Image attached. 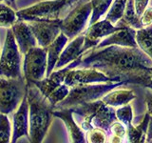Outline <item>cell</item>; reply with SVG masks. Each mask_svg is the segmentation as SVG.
<instances>
[{"mask_svg": "<svg viewBox=\"0 0 152 143\" xmlns=\"http://www.w3.org/2000/svg\"><path fill=\"white\" fill-rule=\"evenodd\" d=\"M152 60L138 47L110 45L101 49H89L68 65L73 68H93L102 72L113 82L149 88Z\"/></svg>", "mask_w": 152, "mask_h": 143, "instance_id": "6da1fadb", "label": "cell"}, {"mask_svg": "<svg viewBox=\"0 0 152 143\" xmlns=\"http://www.w3.org/2000/svg\"><path fill=\"white\" fill-rule=\"evenodd\" d=\"M28 103V138L31 142H41L50 125L54 106L33 83H27Z\"/></svg>", "mask_w": 152, "mask_h": 143, "instance_id": "7a4b0ae2", "label": "cell"}, {"mask_svg": "<svg viewBox=\"0 0 152 143\" xmlns=\"http://www.w3.org/2000/svg\"><path fill=\"white\" fill-rule=\"evenodd\" d=\"M73 114L82 116L81 128L87 132L94 127L100 128L106 132L107 138L110 135L111 124L117 120L115 110L113 107L104 104L102 99L85 103L70 108Z\"/></svg>", "mask_w": 152, "mask_h": 143, "instance_id": "3957f363", "label": "cell"}, {"mask_svg": "<svg viewBox=\"0 0 152 143\" xmlns=\"http://www.w3.org/2000/svg\"><path fill=\"white\" fill-rule=\"evenodd\" d=\"M126 85L124 81L116 82H104V83H94L79 85L69 88V94L61 102L56 104L54 109L71 108L85 103L92 102L95 100L101 99L109 91L115 89L119 86Z\"/></svg>", "mask_w": 152, "mask_h": 143, "instance_id": "277c9868", "label": "cell"}, {"mask_svg": "<svg viewBox=\"0 0 152 143\" xmlns=\"http://www.w3.org/2000/svg\"><path fill=\"white\" fill-rule=\"evenodd\" d=\"M79 0H47L16 12L17 19L30 21H49L59 19L63 10Z\"/></svg>", "mask_w": 152, "mask_h": 143, "instance_id": "5b68a950", "label": "cell"}, {"mask_svg": "<svg viewBox=\"0 0 152 143\" xmlns=\"http://www.w3.org/2000/svg\"><path fill=\"white\" fill-rule=\"evenodd\" d=\"M28 85L25 77L0 76V114H9L18 108L27 94Z\"/></svg>", "mask_w": 152, "mask_h": 143, "instance_id": "8992f818", "label": "cell"}, {"mask_svg": "<svg viewBox=\"0 0 152 143\" xmlns=\"http://www.w3.org/2000/svg\"><path fill=\"white\" fill-rule=\"evenodd\" d=\"M0 76L12 78L22 76L21 52L11 28L7 30L6 39L0 55Z\"/></svg>", "mask_w": 152, "mask_h": 143, "instance_id": "52a82bcc", "label": "cell"}, {"mask_svg": "<svg viewBox=\"0 0 152 143\" xmlns=\"http://www.w3.org/2000/svg\"><path fill=\"white\" fill-rule=\"evenodd\" d=\"M92 7L90 0L84 3H76V6L68 13L65 18L61 19V32L68 36L69 39L81 35L91 15Z\"/></svg>", "mask_w": 152, "mask_h": 143, "instance_id": "ba28073f", "label": "cell"}, {"mask_svg": "<svg viewBox=\"0 0 152 143\" xmlns=\"http://www.w3.org/2000/svg\"><path fill=\"white\" fill-rule=\"evenodd\" d=\"M23 72L27 83H35L45 78L47 73V51L39 46L32 47L24 55Z\"/></svg>", "mask_w": 152, "mask_h": 143, "instance_id": "9c48e42d", "label": "cell"}, {"mask_svg": "<svg viewBox=\"0 0 152 143\" xmlns=\"http://www.w3.org/2000/svg\"><path fill=\"white\" fill-rule=\"evenodd\" d=\"M113 82L102 72L93 68H73L69 69L65 76L64 83L69 88L79 85Z\"/></svg>", "mask_w": 152, "mask_h": 143, "instance_id": "30bf717a", "label": "cell"}, {"mask_svg": "<svg viewBox=\"0 0 152 143\" xmlns=\"http://www.w3.org/2000/svg\"><path fill=\"white\" fill-rule=\"evenodd\" d=\"M123 27L116 26L114 24L107 21V19H100L95 22L85 31L84 33V45H83V54L89 49L96 47L104 37L111 35L112 32L120 30Z\"/></svg>", "mask_w": 152, "mask_h": 143, "instance_id": "8fae6325", "label": "cell"}, {"mask_svg": "<svg viewBox=\"0 0 152 143\" xmlns=\"http://www.w3.org/2000/svg\"><path fill=\"white\" fill-rule=\"evenodd\" d=\"M37 41V46L47 48L61 32V19L28 22Z\"/></svg>", "mask_w": 152, "mask_h": 143, "instance_id": "7c38bea8", "label": "cell"}, {"mask_svg": "<svg viewBox=\"0 0 152 143\" xmlns=\"http://www.w3.org/2000/svg\"><path fill=\"white\" fill-rule=\"evenodd\" d=\"M11 29L21 55H25L32 47L37 46V41L27 21L17 19L12 25Z\"/></svg>", "mask_w": 152, "mask_h": 143, "instance_id": "4fadbf2b", "label": "cell"}, {"mask_svg": "<svg viewBox=\"0 0 152 143\" xmlns=\"http://www.w3.org/2000/svg\"><path fill=\"white\" fill-rule=\"evenodd\" d=\"M52 114L55 117L60 118L65 123L66 131L69 133V141L74 143H85L86 135L83 129L78 124L75 122L74 118L72 116L73 112L70 108H63V109H53Z\"/></svg>", "mask_w": 152, "mask_h": 143, "instance_id": "5bb4252c", "label": "cell"}, {"mask_svg": "<svg viewBox=\"0 0 152 143\" xmlns=\"http://www.w3.org/2000/svg\"><path fill=\"white\" fill-rule=\"evenodd\" d=\"M136 30L130 27H123L120 30L112 32L111 35L104 37V39L95 47V49H101V48L117 45L123 47H138L135 39Z\"/></svg>", "mask_w": 152, "mask_h": 143, "instance_id": "9a60e30c", "label": "cell"}, {"mask_svg": "<svg viewBox=\"0 0 152 143\" xmlns=\"http://www.w3.org/2000/svg\"><path fill=\"white\" fill-rule=\"evenodd\" d=\"M22 136H28V103L27 94L13 114V132L12 142H16Z\"/></svg>", "mask_w": 152, "mask_h": 143, "instance_id": "2e32d148", "label": "cell"}, {"mask_svg": "<svg viewBox=\"0 0 152 143\" xmlns=\"http://www.w3.org/2000/svg\"><path fill=\"white\" fill-rule=\"evenodd\" d=\"M84 33L77 35L74 37L70 43L65 46L64 50L62 51L61 55L59 56V59L55 65V70H58L61 68L68 66L71 62L78 59L79 57L83 55V45H84Z\"/></svg>", "mask_w": 152, "mask_h": 143, "instance_id": "e0dca14e", "label": "cell"}, {"mask_svg": "<svg viewBox=\"0 0 152 143\" xmlns=\"http://www.w3.org/2000/svg\"><path fill=\"white\" fill-rule=\"evenodd\" d=\"M68 41H69L68 36L61 32L59 33V35L47 48H45L47 51V61H48L46 77L49 76L52 72H53L57 61L59 59L61 52L64 50V48L66 45Z\"/></svg>", "mask_w": 152, "mask_h": 143, "instance_id": "ac0fdd59", "label": "cell"}, {"mask_svg": "<svg viewBox=\"0 0 152 143\" xmlns=\"http://www.w3.org/2000/svg\"><path fill=\"white\" fill-rule=\"evenodd\" d=\"M136 98V94L133 90L128 89H113L109 91L101 98L102 101L113 108L121 107L123 105L130 103Z\"/></svg>", "mask_w": 152, "mask_h": 143, "instance_id": "d6986e66", "label": "cell"}, {"mask_svg": "<svg viewBox=\"0 0 152 143\" xmlns=\"http://www.w3.org/2000/svg\"><path fill=\"white\" fill-rule=\"evenodd\" d=\"M149 119H150V114L146 112L144 116V119H142L141 123H139L136 126L132 124L131 126L126 128V141L130 143L145 142Z\"/></svg>", "mask_w": 152, "mask_h": 143, "instance_id": "ffe728a7", "label": "cell"}, {"mask_svg": "<svg viewBox=\"0 0 152 143\" xmlns=\"http://www.w3.org/2000/svg\"><path fill=\"white\" fill-rule=\"evenodd\" d=\"M116 26H120V27L126 26L135 29V30H139V29L142 28L140 16L135 12L134 1L133 0H127L126 1V6L125 13H124V15L116 23Z\"/></svg>", "mask_w": 152, "mask_h": 143, "instance_id": "44dd1931", "label": "cell"}, {"mask_svg": "<svg viewBox=\"0 0 152 143\" xmlns=\"http://www.w3.org/2000/svg\"><path fill=\"white\" fill-rule=\"evenodd\" d=\"M135 39L138 48L152 60V26L136 30Z\"/></svg>", "mask_w": 152, "mask_h": 143, "instance_id": "7402d4cb", "label": "cell"}, {"mask_svg": "<svg viewBox=\"0 0 152 143\" xmlns=\"http://www.w3.org/2000/svg\"><path fill=\"white\" fill-rule=\"evenodd\" d=\"M90 2H91L92 12L88 21V25L97 22L107 13L113 0H90Z\"/></svg>", "mask_w": 152, "mask_h": 143, "instance_id": "603a6c76", "label": "cell"}, {"mask_svg": "<svg viewBox=\"0 0 152 143\" xmlns=\"http://www.w3.org/2000/svg\"><path fill=\"white\" fill-rule=\"evenodd\" d=\"M127 0H113L110 8L108 9L107 13H106V17L107 21L116 25V23L123 17L125 13L126 6Z\"/></svg>", "mask_w": 152, "mask_h": 143, "instance_id": "cb8c5ba5", "label": "cell"}, {"mask_svg": "<svg viewBox=\"0 0 152 143\" xmlns=\"http://www.w3.org/2000/svg\"><path fill=\"white\" fill-rule=\"evenodd\" d=\"M16 20V13L7 4L0 3V27L11 28Z\"/></svg>", "mask_w": 152, "mask_h": 143, "instance_id": "d4e9b609", "label": "cell"}, {"mask_svg": "<svg viewBox=\"0 0 152 143\" xmlns=\"http://www.w3.org/2000/svg\"><path fill=\"white\" fill-rule=\"evenodd\" d=\"M109 142H126V127L117 119L110 126V135H109Z\"/></svg>", "mask_w": 152, "mask_h": 143, "instance_id": "484cf974", "label": "cell"}, {"mask_svg": "<svg viewBox=\"0 0 152 143\" xmlns=\"http://www.w3.org/2000/svg\"><path fill=\"white\" fill-rule=\"evenodd\" d=\"M116 117L120 122H122L126 128L132 125L133 121V110L130 103L123 105L115 110Z\"/></svg>", "mask_w": 152, "mask_h": 143, "instance_id": "4316f807", "label": "cell"}, {"mask_svg": "<svg viewBox=\"0 0 152 143\" xmlns=\"http://www.w3.org/2000/svg\"><path fill=\"white\" fill-rule=\"evenodd\" d=\"M107 136L106 132L100 128L94 127L86 132V140L90 143H104L107 142Z\"/></svg>", "mask_w": 152, "mask_h": 143, "instance_id": "83f0119b", "label": "cell"}, {"mask_svg": "<svg viewBox=\"0 0 152 143\" xmlns=\"http://www.w3.org/2000/svg\"><path fill=\"white\" fill-rule=\"evenodd\" d=\"M11 141V123L7 114H0V142Z\"/></svg>", "mask_w": 152, "mask_h": 143, "instance_id": "f1b7e54d", "label": "cell"}, {"mask_svg": "<svg viewBox=\"0 0 152 143\" xmlns=\"http://www.w3.org/2000/svg\"><path fill=\"white\" fill-rule=\"evenodd\" d=\"M142 27L152 26V6H147L140 16Z\"/></svg>", "mask_w": 152, "mask_h": 143, "instance_id": "f546056e", "label": "cell"}, {"mask_svg": "<svg viewBox=\"0 0 152 143\" xmlns=\"http://www.w3.org/2000/svg\"><path fill=\"white\" fill-rule=\"evenodd\" d=\"M133 1H134V8L136 13L139 16H141V14L145 11V9L148 6L149 0H133Z\"/></svg>", "mask_w": 152, "mask_h": 143, "instance_id": "4dcf8cb0", "label": "cell"}, {"mask_svg": "<svg viewBox=\"0 0 152 143\" xmlns=\"http://www.w3.org/2000/svg\"><path fill=\"white\" fill-rule=\"evenodd\" d=\"M145 104L147 113L152 116V93H147L145 94Z\"/></svg>", "mask_w": 152, "mask_h": 143, "instance_id": "1f68e13d", "label": "cell"}, {"mask_svg": "<svg viewBox=\"0 0 152 143\" xmlns=\"http://www.w3.org/2000/svg\"><path fill=\"white\" fill-rule=\"evenodd\" d=\"M151 140H152V116H150L149 123H148V128H147V133H146L145 142H149Z\"/></svg>", "mask_w": 152, "mask_h": 143, "instance_id": "d6a6232c", "label": "cell"}, {"mask_svg": "<svg viewBox=\"0 0 152 143\" xmlns=\"http://www.w3.org/2000/svg\"><path fill=\"white\" fill-rule=\"evenodd\" d=\"M0 55H1V52H0Z\"/></svg>", "mask_w": 152, "mask_h": 143, "instance_id": "836d02e7", "label": "cell"}]
</instances>
